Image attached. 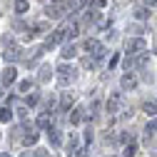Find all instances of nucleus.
I'll return each instance as SVG.
<instances>
[{"label":"nucleus","mask_w":157,"mask_h":157,"mask_svg":"<svg viewBox=\"0 0 157 157\" xmlns=\"http://www.w3.org/2000/svg\"><path fill=\"white\" fill-rule=\"evenodd\" d=\"M135 17H137V20H147V17H150V8L137 5V8H135Z\"/></svg>","instance_id":"11"},{"label":"nucleus","mask_w":157,"mask_h":157,"mask_svg":"<svg viewBox=\"0 0 157 157\" xmlns=\"http://www.w3.org/2000/svg\"><path fill=\"white\" fill-rule=\"evenodd\" d=\"M65 10H67V3H60V0H57V3H52V5H48V8H45V15L55 20V17H63V13H65Z\"/></svg>","instance_id":"3"},{"label":"nucleus","mask_w":157,"mask_h":157,"mask_svg":"<svg viewBox=\"0 0 157 157\" xmlns=\"http://www.w3.org/2000/svg\"><path fill=\"white\" fill-rule=\"evenodd\" d=\"M117 105H120V95H112L110 100H107V112H117Z\"/></svg>","instance_id":"13"},{"label":"nucleus","mask_w":157,"mask_h":157,"mask_svg":"<svg viewBox=\"0 0 157 157\" xmlns=\"http://www.w3.org/2000/svg\"><path fill=\"white\" fill-rule=\"evenodd\" d=\"M155 132H157V120H152L147 125V142H150V135H155Z\"/></svg>","instance_id":"20"},{"label":"nucleus","mask_w":157,"mask_h":157,"mask_svg":"<svg viewBox=\"0 0 157 157\" xmlns=\"http://www.w3.org/2000/svg\"><path fill=\"white\" fill-rule=\"evenodd\" d=\"M0 120L8 122V120H10V110H0Z\"/></svg>","instance_id":"23"},{"label":"nucleus","mask_w":157,"mask_h":157,"mask_svg":"<svg viewBox=\"0 0 157 157\" xmlns=\"http://www.w3.org/2000/svg\"><path fill=\"white\" fill-rule=\"evenodd\" d=\"M50 122H52L50 112H43L40 117H37V127H43V130H50Z\"/></svg>","instance_id":"10"},{"label":"nucleus","mask_w":157,"mask_h":157,"mask_svg":"<svg viewBox=\"0 0 157 157\" xmlns=\"http://www.w3.org/2000/svg\"><path fill=\"white\" fill-rule=\"evenodd\" d=\"M17 80V70L15 67H8L5 72H3V85H13Z\"/></svg>","instance_id":"7"},{"label":"nucleus","mask_w":157,"mask_h":157,"mask_svg":"<svg viewBox=\"0 0 157 157\" xmlns=\"http://www.w3.org/2000/svg\"><path fill=\"white\" fill-rule=\"evenodd\" d=\"M28 8H30V5H28V0H17V3H15V13H20V15L28 13Z\"/></svg>","instance_id":"14"},{"label":"nucleus","mask_w":157,"mask_h":157,"mask_svg":"<svg viewBox=\"0 0 157 157\" xmlns=\"http://www.w3.org/2000/svg\"><path fill=\"white\" fill-rule=\"evenodd\" d=\"M147 60H150V57H147V52H142L140 57H137V67H145V65H147Z\"/></svg>","instance_id":"21"},{"label":"nucleus","mask_w":157,"mask_h":157,"mask_svg":"<svg viewBox=\"0 0 157 157\" xmlns=\"http://www.w3.org/2000/svg\"><path fill=\"white\" fill-rule=\"evenodd\" d=\"M122 155H125V157H135V155H137V145H135V142H130V145L125 147V152H122Z\"/></svg>","instance_id":"15"},{"label":"nucleus","mask_w":157,"mask_h":157,"mask_svg":"<svg viewBox=\"0 0 157 157\" xmlns=\"http://www.w3.org/2000/svg\"><path fill=\"white\" fill-rule=\"evenodd\" d=\"M5 60H8V63H10V60H13V63H15V60H20V48H15V45L10 48V45H8V52H5Z\"/></svg>","instance_id":"9"},{"label":"nucleus","mask_w":157,"mask_h":157,"mask_svg":"<svg viewBox=\"0 0 157 157\" xmlns=\"http://www.w3.org/2000/svg\"><path fill=\"white\" fill-rule=\"evenodd\" d=\"M35 157H50V152H48V150H43V147H40V150H35Z\"/></svg>","instance_id":"25"},{"label":"nucleus","mask_w":157,"mask_h":157,"mask_svg":"<svg viewBox=\"0 0 157 157\" xmlns=\"http://www.w3.org/2000/svg\"><path fill=\"white\" fill-rule=\"evenodd\" d=\"M147 50V43L142 40V37H132V40H127V52H145Z\"/></svg>","instance_id":"4"},{"label":"nucleus","mask_w":157,"mask_h":157,"mask_svg":"<svg viewBox=\"0 0 157 157\" xmlns=\"http://www.w3.org/2000/svg\"><path fill=\"white\" fill-rule=\"evenodd\" d=\"M70 105H72V95H70V92H65V95H63V110H67Z\"/></svg>","instance_id":"19"},{"label":"nucleus","mask_w":157,"mask_h":157,"mask_svg":"<svg viewBox=\"0 0 157 157\" xmlns=\"http://www.w3.org/2000/svg\"><path fill=\"white\" fill-rule=\"evenodd\" d=\"M37 142V132H28L25 135V145H35Z\"/></svg>","instance_id":"18"},{"label":"nucleus","mask_w":157,"mask_h":157,"mask_svg":"<svg viewBox=\"0 0 157 157\" xmlns=\"http://www.w3.org/2000/svg\"><path fill=\"white\" fill-rule=\"evenodd\" d=\"M35 102H37V95H35V92L28 95V105H35Z\"/></svg>","instance_id":"26"},{"label":"nucleus","mask_w":157,"mask_h":157,"mask_svg":"<svg viewBox=\"0 0 157 157\" xmlns=\"http://www.w3.org/2000/svg\"><path fill=\"white\" fill-rule=\"evenodd\" d=\"M142 110H145L147 115H155V112H157V102H145V105H142Z\"/></svg>","instance_id":"16"},{"label":"nucleus","mask_w":157,"mask_h":157,"mask_svg":"<svg viewBox=\"0 0 157 157\" xmlns=\"http://www.w3.org/2000/svg\"><path fill=\"white\" fill-rule=\"evenodd\" d=\"M28 90H33V82H30V80L20 82V92H28ZM28 95H30V92H28Z\"/></svg>","instance_id":"22"},{"label":"nucleus","mask_w":157,"mask_h":157,"mask_svg":"<svg viewBox=\"0 0 157 157\" xmlns=\"http://www.w3.org/2000/svg\"><path fill=\"white\" fill-rule=\"evenodd\" d=\"M120 85H122V90H132V87L137 85V80H135V75H132V72L122 75V80H120Z\"/></svg>","instance_id":"8"},{"label":"nucleus","mask_w":157,"mask_h":157,"mask_svg":"<svg viewBox=\"0 0 157 157\" xmlns=\"http://www.w3.org/2000/svg\"><path fill=\"white\" fill-rule=\"evenodd\" d=\"M0 157H10V155H5V152H3V155H0Z\"/></svg>","instance_id":"28"},{"label":"nucleus","mask_w":157,"mask_h":157,"mask_svg":"<svg viewBox=\"0 0 157 157\" xmlns=\"http://www.w3.org/2000/svg\"><path fill=\"white\" fill-rule=\"evenodd\" d=\"M50 77H52V67H50V65H43V67H40V77H37V80H40V82H48Z\"/></svg>","instance_id":"12"},{"label":"nucleus","mask_w":157,"mask_h":157,"mask_svg":"<svg viewBox=\"0 0 157 157\" xmlns=\"http://www.w3.org/2000/svg\"><path fill=\"white\" fill-rule=\"evenodd\" d=\"M85 120H87V112H85L82 107H75L72 115H70V122H72V125H80V122H85Z\"/></svg>","instance_id":"5"},{"label":"nucleus","mask_w":157,"mask_h":157,"mask_svg":"<svg viewBox=\"0 0 157 157\" xmlns=\"http://www.w3.org/2000/svg\"><path fill=\"white\" fill-rule=\"evenodd\" d=\"M17 117H20V120H25V117H28V107H17Z\"/></svg>","instance_id":"24"},{"label":"nucleus","mask_w":157,"mask_h":157,"mask_svg":"<svg viewBox=\"0 0 157 157\" xmlns=\"http://www.w3.org/2000/svg\"><path fill=\"white\" fill-rule=\"evenodd\" d=\"M75 67H70V65H63V67H57V82H60L63 87L70 82V80H75Z\"/></svg>","instance_id":"2"},{"label":"nucleus","mask_w":157,"mask_h":157,"mask_svg":"<svg viewBox=\"0 0 157 157\" xmlns=\"http://www.w3.org/2000/svg\"><path fill=\"white\" fill-rule=\"evenodd\" d=\"M48 137H50V145H52V147H60V145H63L60 130H52V127H50V130H48Z\"/></svg>","instance_id":"6"},{"label":"nucleus","mask_w":157,"mask_h":157,"mask_svg":"<svg viewBox=\"0 0 157 157\" xmlns=\"http://www.w3.org/2000/svg\"><path fill=\"white\" fill-rule=\"evenodd\" d=\"M105 3H107V0H95V5H97V8H102Z\"/></svg>","instance_id":"27"},{"label":"nucleus","mask_w":157,"mask_h":157,"mask_svg":"<svg viewBox=\"0 0 157 157\" xmlns=\"http://www.w3.org/2000/svg\"><path fill=\"white\" fill-rule=\"evenodd\" d=\"M63 57H65V60H67V57H75V48L72 45H65L63 48Z\"/></svg>","instance_id":"17"},{"label":"nucleus","mask_w":157,"mask_h":157,"mask_svg":"<svg viewBox=\"0 0 157 157\" xmlns=\"http://www.w3.org/2000/svg\"><path fill=\"white\" fill-rule=\"evenodd\" d=\"M85 50L87 52H92L95 57H97V60H102V57H105V45L100 43V40H92V37H90V40H85Z\"/></svg>","instance_id":"1"}]
</instances>
